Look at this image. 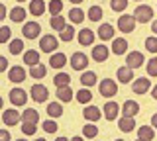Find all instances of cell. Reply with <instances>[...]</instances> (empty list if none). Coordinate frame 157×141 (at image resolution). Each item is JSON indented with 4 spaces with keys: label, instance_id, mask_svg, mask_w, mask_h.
I'll return each mask as SVG.
<instances>
[{
    "label": "cell",
    "instance_id": "obj_1",
    "mask_svg": "<svg viewBox=\"0 0 157 141\" xmlns=\"http://www.w3.org/2000/svg\"><path fill=\"white\" fill-rule=\"evenodd\" d=\"M57 47H59V37L51 35V33H47V35H43L39 39V49L43 53H55Z\"/></svg>",
    "mask_w": 157,
    "mask_h": 141
},
{
    "label": "cell",
    "instance_id": "obj_2",
    "mask_svg": "<svg viewBox=\"0 0 157 141\" xmlns=\"http://www.w3.org/2000/svg\"><path fill=\"white\" fill-rule=\"evenodd\" d=\"M134 18H136V22H140V24L151 22V18H153V8L147 6V4H140L134 10Z\"/></svg>",
    "mask_w": 157,
    "mask_h": 141
},
{
    "label": "cell",
    "instance_id": "obj_3",
    "mask_svg": "<svg viewBox=\"0 0 157 141\" xmlns=\"http://www.w3.org/2000/svg\"><path fill=\"white\" fill-rule=\"evenodd\" d=\"M98 90H100V94L104 96V98H112V96L118 94V84L112 79H102Z\"/></svg>",
    "mask_w": 157,
    "mask_h": 141
},
{
    "label": "cell",
    "instance_id": "obj_4",
    "mask_svg": "<svg viewBox=\"0 0 157 141\" xmlns=\"http://www.w3.org/2000/svg\"><path fill=\"white\" fill-rule=\"evenodd\" d=\"M118 30L122 33H132L136 30V18L130 16V14H122L118 18Z\"/></svg>",
    "mask_w": 157,
    "mask_h": 141
},
{
    "label": "cell",
    "instance_id": "obj_5",
    "mask_svg": "<svg viewBox=\"0 0 157 141\" xmlns=\"http://www.w3.org/2000/svg\"><path fill=\"white\" fill-rule=\"evenodd\" d=\"M29 94H32V100L33 102H47V98H49V90H47V86H43V84H33L32 86V90H29Z\"/></svg>",
    "mask_w": 157,
    "mask_h": 141
},
{
    "label": "cell",
    "instance_id": "obj_6",
    "mask_svg": "<svg viewBox=\"0 0 157 141\" xmlns=\"http://www.w3.org/2000/svg\"><path fill=\"white\" fill-rule=\"evenodd\" d=\"M39 33H41V26H39L37 22H28V24H24L22 35L26 37V39H36V37H39Z\"/></svg>",
    "mask_w": 157,
    "mask_h": 141
},
{
    "label": "cell",
    "instance_id": "obj_7",
    "mask_svg": "<svg viewBox=\"0 0 157 141\" xmlns=\"http://www.w3.org/2000/svg\"><path fill=\"white\" fill-rule=\"evenodd\" d=\"M10 102H12L14 108H18V106H24L28 102V94L24 88H12L10 90Z\"/></svg>",
    "mask_w": 157,
    "mask_h": 141
},
{
    "label": "cell",
    "instance_id": "obj_8",
    "mask_svg": "<svg viewBox=\"0 0 157 141\" xmlns=\"http://www.w3.org/2000/svg\"><path fill=\"white\" fill-rule=\"evenodd\" d=\"M71 67H73L75 71H85L86 67H88V57L85 55V53H81V51L73 53V57H71Z\"/></svg>",
    "mask_w": 157,
    "mask_h": 141
},
{
    "label": "cell",
    "instance_id": "obj_9",
    "mask_svg": "<svg viewBox=\"0 0 157 141\" xmlns=\"http://www.w3.org/2000/svg\"><path fill=\"white\" fill-rule=\"evenodd\" d=\"M26 76H28V72L24 67H20V65H14L12 69L8 71V79L10 82H24L26 80Z\"/></svg>",
    "mask_w": 157,
    "mask_h": 141
},
{
    "label": "cell",
    "instance_id": "obj_10",
    "mask_svg": "<svg viewBox=\"0 0 157 141\" xmlns=\"http://www.w3.org/2000/svg\"><path fill=\"white\" fill-rule=\"evenodd\" d=\"M141 65H144V55L140 51H132L126 55V67L128 69H137Z\"/></svg>",
    "mask_w": 157,
    "mask_h": 141
},
{
    "label": "cell",
    "instance_id": "obj_11",
    "mask_svg": "<svg viewBox=\"0 0 157 141\" xmlns=\"http://www.w3.org/2000/svg\"><path fill=\"white\" fill-rule=\"evenodd\" d=\"M82 118L86 121H90V124H96L98 120L102 118V112L96 108V106H85V110H82Z\"/></svg>",
    "mask_w": 157,
    "mask_h": 141
},
{
    "label": "cell",
    "instance_id": "obj_12",
    "mask_svg": "<svg viewBox=\"0 0 157 141\" xmlns=\"http://www.w3.org/2000/svg\"><path fill=\"white\" fill-rule=\"evenodd\" d=\"M20 120H22V116L18 114V110H16V108L4 110V114H2V121H4L6 125H16Z\"/></svg>",
    "mask_w": 157,
    "mask_h": 141
},
{
    "label": "cell",
    "instance_id": "obj_13",
    "mask_svg": "<svg viewBox=\"0 0 157 141\" xmlns=\"http://www.w3.org/2000/svg\"><path fill=\"white\" fill-rule=\"evenodd\" d=\"M108 53H110V51H108L106 45H94V47H92V53H90V55H92V59H94L96 63H102V61L108 59Z\"/></svg>",
    "mask_w": 157,
    "mask_h": 141
},
{
    "label": "cell",
    "instance_id": "obj_14",
    "mask_svg": "<svg viewBox=\"0 0 157 141\" xmlns=\"http://www.w3.org/2000/svg\"><path fill=\"white\" fill-rule=\"evenodd\" d=\"M118 112H120V106H118L116 102H106V104H104V118L108 121L116 120L118 118Z\"/></svg>",
    "mask_w": 157,
    "mask_h": 141
},
{
    "label": "cell",
    "instance_id": "obj_15",
    "mask_svg": "<svg viewBox=\"0 0 157 141\" xmlns=\"http://www.w3.org/2000/svg\"><path fill=\"white\" fill-rule=\"evenodd\" d=\"M137 112H140V104L134 102V100H126L124 106H122V114L128 116V118H134Z\"/></svg>",
    "mask_w": 157,
    "mask_h": 141
},
{
    "label": "cell",
    "instance_id": "obj_16",
    "mask_svg": "<svg viewBox=\"0 0 157 141\" xmlns=\"http://www.w3.org/2000/svg\"><path fill=\"white\" fill-rule=\"evenodd\" d=\"M98 37L102 41H108V39H114V28L110 24H100L98 26Z\"/></svg>",
    "mask_w": 157,
    "mask_h": 141
},
{
    "label": "cell",
    "instance_id": "obj_17",
    "mask_svg": "<svg viewBox=\"0 0 157 141\" xmlns=\"http://www.w3.org/2000/svg\"><path fill=\"white\" fill-rule=\"evenodd\" d=\"M96 82H98V76H96L94 71H85L81 75V84L85 86V88H88V86H94Z\"/></svg>",
    "mask_w": 157,
    "mask_h": 141
},
{
    "label": "cell",
    "instance_id": "obj_18",
    "mask_svg": "<svg viewBox=\"0 0 157 141\" xmlns=\"http://www.w3.org/2000/svg\"><path fill=\"white\" fill-rule=\"evenodd\" d=\"M149 79H136L134 80V86H132V90L136 92V94H145V92H149Z\"/></svg>",
    "mask_w": 157,
    "mask_h": 141
},
{
    "label": "cell",
    "instance_id": "obj_19",
    "mask_svg": "<svg viewBox=\"0 0 157 141\" xmlns=\"http://www.w3.org/2000/svg\"><path fill=\"white\" fill-rule=\"evenodd\" d=\"M65 65H67V57L63 53H53L49 57V67H53V69H63Z\"/></svg>",
    "mask_w": 157,
    "mask_h": 141
},
{
    "label": "cell",
    "instance_id": "obj_20",
    "mask_svg": "<svg viewBox=\"0 0 157 141\" xmlns=\"http://www.w3.org/2000/svg\"><path fill=\"white\" fill-rule=\"evenodd\" d=\"M118 128H120V131H124V133H130V131L136 129V120L124 116V118H120V121H118Z\"/></svg>",
    "mask_w": 157,
    "mask_h": 141
},
{
    "label": "cell",
    "instance_id": "obj_21",
    "mask_svg": "<svg viewBox=\"0 0 157 141\" xmlns=\"http://www.w3.org/2000/svg\"><path fill=\"white\" fill-rule=\"evenodd\" d=\"M10 20L12 22H16V24H20V22H24L26 20V16H28V12H26V8H22V6H16V8H12L10 10Z\"/></svg>",
    "mask_w": 157,
    "mask_h": 141
},
{
    "label": "cell",
    "instance_id": "obj_22",
    "mask_svg": "<svg viewBox=\"0 0 157 141\" xmlns=\"http://www.w3.org/2000/svg\"><path fill=\"white\" fill-rule=\"evenodd\" d=\"M92 41H94V32L85 28V30L78 32V43L81 45H92Z\"/></svg>",
    "mask_w": 157,
    "mask_h": 141
},
{
    "label": "cell",
    "instance_id": "obj_23",
    "mask_svg": "<svg viewBox=\"0 0 157 141\" xmlns=\"http://www.w3.org/2000/svg\"><path fill=\"white\" fill-rule=\"evenodd\" d=\"M155 137V129L151 128V125H141L140 129H137V139L141 141H151Z\"/></svg>",
    "mask_w": 157,
    "mask_h": 141
},
{
    "label": "cell",
    "instance_id": "obj_24",
    "mask_svg": "<svg viewBox=\"0 0 157 141\" xmlns=\"http://www.w3.org/2000/svg\"><path fill=\"white\" fill-rule=\"evenodd\" d=\"M128 51V41L122 39V37H118V39L112 41V53L114 55H126Z\"/></svg>",
    "mask_w": 157,
    "mask_h": 141
},
{
    "label": "cell",
    "instance_id": "obj_25",
    "mask_svg": "<svg viewBox=\"0 0 157 141\" xmlns=\"http://www.w3.org/2000/svg\"><path fill=\"white\" fill-rule=\"evenodd\" d=\"M118 80H120L122 84L132 82V80H134V71L128 69V67H120V69H118Z\"/></svg>",
    "mask_w": 157,
    "mask_h": 141
},
{
    "label": "cell",
    "instance_id": "obj_26",
    "mask_svg": "<svg viewBox=\"0 0 157 141\" xmlns=\"http://www.w3.org/2000/svg\"><path fill=\"white\" fill-rule=\"evenodd\" d=\"M24 63H26L28 67H36V65H39V53L33 51V49H28L26 53H24Z\"/></svg>",
    "mask_w": 157,
    "mask_h": 141
},
{
    "label": "cell",
    "instance_id": "obj_27",
    "mask_svg": "<svg viewBox=\"0 0 157 141\" xmlns=\"http://www.w3.org/2000/svg\"><path fill=\"white\" fill-rule=\"evenodd\" d=\"M57 100L59 102H71L73 100L71 86H59V88H57Z\"/></svg>",
    "mask_w": 157,
    "mask_h": 141
},
{
    "label": "cell",
    "instance_id": "obj_28",
    "mask_svg": "<svg viewBox=\"0 0 157 141\" xmlns=\"http://www.w3.org/2000/svg\"><path fill=\"white\" fill-rule=\"evenodd\" d=\"M29 12H32V16H41V14H45V2H43V0H32Z\"/></svg>",
    "mask_w": 157,
    "mask_h": 141
},
{
    "label": "cell",
    "instance_id": "obj_29",
    "mask_svg": "<svg viewBox=\"0 0 157 141\" xmlns=\"http://www.w3.org/2000/svg\"><path fill=\"white\" fill-rule=\"evenodd\" d=\"M47 114H49V118H61L63 116L61 102H51V104H47Z\"/></svg>",
    "mask_w": 157,
    "mask_h": 141
},
{
    "label": "cell",
    "instance_id": "obj_30",
    "mask_svg": "<svg viewBox=\"0 0 157 141\" xmlns=\"http://www.w3.org/2000/svg\"><path fill=\"white\" fill-rule=\"evenodd\" d=\"M49 26H51L55 32H63V30H65V28H67V22H65V18H63V14H59V16H53L51 22H49Z\"/></svg>",
    "mask_w": 157,
    "mask_h": 141
},
{
    "label": "cell",
    "instance_id": "obj_31",
    "mask_svg": "<svg viewBox=\"0 0 157 141\" xmlns=\"http://www.w3.org/2000/svg\"><path fill=\"white\" fill-rule=\"evenodd\" d=\"M22 121L37 124V121H39V114H37V110H33V108H26V110H24V114H22Z\"/></svg>",
    "mask_w": 157,
    "mask_h": 141
},
{
    "label": "cell",
    "instance_id": "obj_32",
    "mask_svg": "<svg viewBox=\"0 0 157 141\" xmlns=\"http://www.w3.org/2000/svg\"><path fill=\"white\" fill-rule=\"evenodd\" d=\"M69 20L73 24H82L85 20V12L81 10V8H71V12H69Z\"/></svg>",
    "mask_w": 157,
    "mask_h": 141
},
{
    "label": "cell",
    "instance_id": "obj_33",
    "mask_svg": "<svg viewBox=\"0 0 157 141\" xmlns=\"http://www.w3.org/2000/svg\"><path fill=\"white\" fill-rule=\"evenodd\" d=\"M53 82H55V86H69V82H71V76L67 75V72H59V75L53 76Z\"/></svg>",
    "mask_w": 157,
    "mask_h": 141
},
{
    "label": "cell",
    "instance_id": "obj_34",
    "mask_svg": "<svg viewBox=\"0 0 157 141\" xmlns=\"http://www.w3.org/2000/svg\"><path fill=\"white\" fill-rule=\"evenodd\" d=\"M10 53L12 55H20L24 51V39H10Z\"/></svg>",
    "mask_w": 157,
    "mask_h": 141
},
{
    "label": "cell",
    "instance_id": "obj_35",
    "mask_svg": "<svg viewBox=\"0 0 157 141\" xmlns=\"http://www.w3.org/2000/svg\"><path fill=\"white\" fill-rule=\"evenodd\" d=\"M75 96H77V100L81 102V104H88V102L92 100V92L88 90V88H81Z\"/></svg>",
    "mask_w": 157,
    "mask_h": 141
},
{
    "label": "cell",
    "instance_id": "obj_36",
    "mask_svg": "<svg viewBox=\"0 0 157 141\" xmlns=\"http://www.w3.org/2000/svg\"><path fill=\"white\" fill-rule=\"evenodd\" d=\"M88 20L90 22H100L102 20V8L100 6H90L88 8Z\"/></svg>",
    "mask_w": 157,
    "mask_h": 141
},
{
    "label": "cell",
    "instance_id": "obj_37",
    "mask_svg": "<svg viewBox=\"0 0 157 141\" xmlns=\"http://www.w3.org/2000/svg\"><path fill=\"white\" fill-rule=\"evenodd\" d=\"M82 135L88 139H94L96 135H98V128H96V124H86L85 128H82Z\"/></svg>",
    "mask_w": 157,
    "mask_h": 141
},
{
    "label": "cell",
    "instance_id": "obj_38",
    "mask_svg": "<svg viewBox=\"0 0 157 141\" xmlns=\"http://www.w3.org/2000/svg\"><path fill=\"white\" fill-rule=\"evenodd\" d=\"M29 75H32V79H43V76L47 75V69L39 63V65L32 67V71H29Z\"/></svg>",
    "mask_w": 157,
    "mask_h": 141
},
{
    "label": "cell",
    "instance_id": "obj_39",
    "mask_svg": "<svg viewBox=\"0 0 157 141\" xmlns=\"http://www.w3.org/2000/svg\"><path fill=\"white\" fill-rule=\"evenodd\" d=\"M47 10L53 14V16H59V14L63 12V2L61 0H51V2L47 4Z\"/></svg>",
    "mask_w": 157,
    "mask_h": 141
},
{
    "label": "cell",
    "instance_id": "obj_40",
    "mask_svg": "<svg viewBox=\"0 0 157 141\" xmlns=\"http://www.w3.org/2000/svg\"><path fill=\"white\" fill-rule=\"evenodd\" d=\"M73 37H75V28L73 26H67L63 32H59V39H63V41H71Z\"/></svg>",
    "mask_w": 157,
    "mask_h": 141
},
{
    "label": "cell",
    "instance_id": "obj_41",
    "mask_svg": "<svg viewBox=\"0 0 157 141\" xmlns=\"http://www.w3.org/2000/svg\"><path fill=\"white\" fill-rule=\"evenodd\" d=\"M110 8L114 12H124L128 8V0H110Z\"/></svg>",
    "mask_w": 157,
    "mask_h": 141
},
{
    "label": "cell",
    "instance_id": "obj_42",
    "mask_svg": "<svg viewBox=\"0 0 157 141\" xmlns=\"http://www.w3.org/2000/svg\"><path fill=\"white\" fill-rule=\"evenodd\" d=\"M37 131V124H29V121H22V133L33 135Z\"/></svg>",
    "mask_w": 157,
    "mask_h": 141
},
{
    "label": "cell",
    "instance_id": "obj_43",
    "mask_svg": "<svg viewBox=\"0 0 157 141\" xmlns=\"http://www.w3.org/2000/svg\"><path fill=\"white\" fill-rule=\"evenodd\" d=\"M145 49L149 53H155V55H157V37L155 35H151V37L145 39Z\"/></svg>",
    "mask_w": 157,
    "mask_h": 141
},
{
    "label": "cell",
    "instance_id": "obj_44",
    "mask_svg": "<svg viewBox=\"0 0 157 141\" xmlns=\"http://www.w3.org/2000/svg\"><path fill=\"white\" fill-rule=\"evenodd\" d=\"M41 128H43L45 133H55V131H57V121L55 120H45Z\"/></svg>",
    "mask_w": 157,
    "mask_h": 141
},
{
    "label": "cell",
    "instance_id": "obj_45",
    "mask_svg": "<svg viewBox=\"0 0 157 141\" xmlns=\"http://www.w3.org/2000/svg\"><path fill=\"white\" fill-rule=\"evenodd\" d=\"M10 39H12V30L8 26H2L0 28V43H6Z\"/></svg>",
    "mask_w": 157,
    "mask_h": 141
},
{
    "label": "cell",
    "instance_id": "obj_46",
    "mask_svg": "<svg viewBox=\"0 0 157 141\" xmlns=\"http://www.w3.org/2000/svg\"><path fill=\"white\" fill-rule=\"evenodd\" d=\"M147 75H149V76H157V57L149 59V63H147Z\"/></svg>",
    "mask_w": 157,
    "mask_h": 141
},
{
    "label": "cell",
    "instance_id": "obj_47",
    "mask_svg": "<svg viewBox=\"0 0 157 141\" xmlns=\"http://www.w3.org/2000/svg\"><path fill=\"white\" fill-rule=\"evenodd\" d=\"M0 141H10V131L8 129H0Z\"/></svg>",
    "mask_w": 157,
    "mask_h": 141
},
{
    "label": "cell",
    "instance_id": "obj_48",
    "mask_svg": "<svg viewBox=\"0 0 157 141\" xmlns=\"http://www.w3.org/2000/svg\"><path fill=\"white\" fill-rule=\"evenodd\" d=\"M6 69H8V59L0 55V72H2V71H6Z\"/></svg>",
    "mask_w": 157,
    "mask_h": 141
},
{
    "label": "cell",
    "instance_id": "obj_49",
    "mask_svg": "<svg viewBox=\"0 0 157 141\" xmlns=\"http://www.w3.org/2000/svg\"><path fill=\"white\" fill-rule=\"evenodd\" d=\"M4 18H6V6H4V4L0 2V22H2Z\"/></svg>",
    "mask_w": 157,
    "mask_h": 141
},
{
    "label": "cell",
    "instance_id": "obj_50",
    "mask_svg": "<svg viewBox=\"0 0 157 141\" xmlns=\"http://www.w3.org/2000/svg\"><path fill=\"white\" fill-rule=\"evenodd\" d=\"M151 128H153V129H157V114H153V116H151Z\"/></svg>",
    "mask_w": 157,
    "mask_h": 141
},
{
    "label": "cell",
    "instance_id": "obj_51",
    "mask_svg": "<svg viewBox=\"0 0 157 141\" xmlns=\"http://www.w3.org/2000/svg\"><path fill=\"white\" fill-rule=\"evenodd\" d=\"M151 32H153V33H155V37H157V20L151 24Z\"/></svg>",
    "mask_w": 157,
    "mask_h": 141
},
{
    "label": "cell",
    "instance_id": "obj_52",
    "mask_svg": "<svg viewBox=\"0 0 157 141\" xmlns=\"http://www.w3.org/2000/svg\"><path fill=\"white\" fill-rule=\"evenodd\" d=\"M151 96L157 100V86H153V88H151Z\"/></svg>",
    "mask_w": 157,
    "mask_h": 141
},
{
    "label": "cell",
    "instance_id": "obj_53",
    "mask_svg": "<svg viewBox=\"0 0 157 141\" xmlns=\"http://www.w3.org/2000/svg\"><path fill=\"white\" fill-rule=\"evenodd\" d=\"M69 141H85V139H82V137H78V135H75V137H71Z\"/></svg>",
    "mask_w": 157,
    "mask_h": 141
},
{
    "label": "cell",
    "instance_id": "obj_54",
    "mask_svg": "<svg viewBox=\"0 0 157 141\" xmlns=\"http://www.w3.org/2000/svg\"><path fill=\"white\" fill-rule=\"evenodd\" d=\"M69 2H71V4H75V6H77V4H81L82 0H69Z\"/></svg>",
    "mask_w": 157,
    "mask_h": 141
},
{
    "label": "cell",
    "instance_id": "obj_55",
    "mask_svg": "<svg viewBox=\"0 0 157 141\" xmlns=\"http://www.w3.org/2000/svg\"><path fill=\"white\" fill-rule=\"evenodd\" d=\"M55 141H69V139H67V137H57Z\"/></svg>",
    "mask_w": 157,
    "mask_h": 141
},
{
    "label": "cell",
    "instance_id": "obj_56",
    "mask_svg": "<svg viewBox=\"0 0 157 141\" xmlns=\"http://www.w3.org/2000/svg\"><path fill=\"white\" fill-rule=\"evenodd\" d=\"M2 106H4V100H2V96H0V110H2Z\"/></svg>",
    "mask_w": 157,
    "mask_h": 141
},
{
    "label": "cell",
    "instance_id": "obj_57",
    "mask_svg": "<svg viewBox=\"0 0 157 141\" xmlns=\"http://www.w3.org/2000/svg\"><path fill=\"white\" fill-rule=\"evenodd\" d=\"M36 141H47V139H43V137H37V139H36Z\"/></svg>",
    "mask_w": 157,
    "mask_h": 141
},
{
    "label": "cell",
    "instance_id": "obj_58",
    "mask_svg": "<svg viewBox=\"0 0 157 141\" xmlns=\"http://www.w3.org/2000/svg\"><path fill=\"white\" fill-rule=\"evenodd\" d=\"M114 141H126V139H114Z\"/></svg>",
    "mask_w": 157,
    "mask_h": 141
},
{
    "label": "cell",
    "instance_id": "obj_59",
    "mask_svg": "<svg viewBox=\"0 0 157 141\" xmlns=\"http://www.w3.org/2000/svg\"><path fill=\"white\" fill-rule=\"evenodd\" d=\"M16 141H28V139H16Z\"/></svg>",
    "mask_w": 157,
    "mask_h": 141
},
{
    "label": "cell",
    "instance_id": "obj_60",
    "mask_svg": "<svg viewBox=\"0 0 157 141\" xmlns=\"http://www.w3.org/2000/svg\"><path fill=\"white\" fill-rule=\"evenodd\" d=\"M16 2H26V0H16Z\"/></svg>",
    "mask_w": 157,
    "mask_h": 141
},
{
    "label": "cell",
    "instance_id": "obj_61",
    "mask_svg": "<svg viewBox=\"0 0 157 141\" xmlns=\"http://www.w3.org/2000/svg\"><path fill=\"white\" fill-rule=\"evenodd\" d=\"M136 141H141V139H136Z\"/></svg>",
    "mask_w": 157,
    "mask_h": 141
},
{
    "label": "cell",
    "instance_id": "obj_62",
    "mask_svg": "<svg viewBox=\"0 0 157 141\" xmlns=\"http://www.w3.org/2000/svg\"><path fill=\"white\" fill-rule=\"evenodd\" d=\"M137 2H140V0H137Z\"/></svg>",
    "mask_w": 157,
    "mask_h": 141
}]
</instances>
